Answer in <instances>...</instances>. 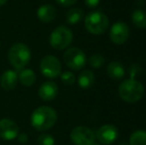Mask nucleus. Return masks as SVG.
Instances as JSON below:
<instances>
[{
    "label": "nucleus",
    "mask_w": 146,
    "mask_h": 145,
    "mask_svg": "<svg viewBox=\"0 0 146 145\" xmlns=\"http://www.w3.org/2000/svg\"><path fill=\"white\" fill-rule=\"evenodd\" d=\"M133 24L138 28H146V13L143 10L137 9L131 15Z\"/></svg>",
    "instance_id": "nucleus-19"
},
{
    "label": "nucleus",
    "mask_w": 146,
    "mask_h": 145,
    "mask_svg": "<svg viewBox=\"0 0 146 145\" xmlns=\"http://www.w3.org/2000/svg\"><path fill=\"white\" fill-rule=\"evenodd\" d=\"M73 33L68 27L59 26L55 28L50 36V44L56 50H64L73 42Z\"/></svg>",
    "instance_id": "nucleus-5"
},
{
    "label": "nucleus",
    "mask_w": 146,
    "mask_h": 145,
    "mask_svg": "<svg viewBox=\"0 0 146 145\" xmlns=\"http://www.w3.org/2000/svg\"><path fill=\"white\" fill-rule=\"evenodd\" d=\"M58 85L55 81H45L38 89V95L41 99L44 101H53L58 95Z\"/></svg>",
    "instance_id": "nucleus-12"
},
{
    "label": "nucleus",
    "mask_w": 146,
    "mask_h": 145,
    "mask_svg": "<svg viewBox=\"0 0 146 145\" xmlns=\"http://www.w3.org/2000/svg\"><path fill=\"white\" fill-rule=\"evenodd\" d=\"M18 81V73L13 70L5 71L1 75L0 85L1 87L5 91H11L16 87Z\"/></svg>",
    "instance_id": "nucleus-14"
},
{
    "label": "nucleus",
    "mask_w": 146,
    "mask_h": 145,
    "mask_svg": "<svg viewBox=\"0 0 146 145\" xmlns=\"http://www.w3.org/2000/svg\"><path fill=\"white\" fill-rule=\"evenodd\" d=\"M86 29L94 35L104 34L110 26V20L106 14L100 11H94L88 13L85 18Z\"/></svg>",
    "instance_id": "nucleus-4"
},
{
    "label": "nucleus",
    "mask_w": 146,
    "mask_h": 145,
    "mask_svg": "<svg viewBox=\"0 0 146 145\" xmlns=\"http://www.w3.org/2000/svg\"><path fill=\"white\" fill-rule=\"evenodd\" d=\"M84 13L80 8H72L67 12L66 21L70 25H76L83 19Z\"/></svg>",
    "instance_id": "nucleus-18"
},
{
    "label": "nucleus",
    "mask_w": 146,
    "mask_h": 145,
    "mask_svg": "<svg viewBox=\"0 0 146 145\" xmlns=\"http://www.w3.org/2000/svg\"><path fill=\"white\" fill-rule=\"evenodd\" d=\"M92 145H100V144H94H94H92Z\"/></svg>",
    "instance_id": "nucleus-30"
},
{
    "label": "nucleus",
    "mask_w": 146,
    "mask_h": 145,
    "mask_svg": "<svg viewBox=\"0 0 146 145\" xmlns=\"http://www.w3.org/2000/svg\"><path fill=\"white\" fill-rule=\"evenodd\" d=\"M7 1H8V0H0V6H1V5H4V4H5Z\"/></svg>",
    "instance_id": "nucleus-28"
},
{
    "label": "nucleus",
    "mask_w": 146,
    "mask_h": 145,
    "mask_svg": "<svg viewBox=\"0 0 146 145\" xmlns=\"http://www.w3.org/2000/svg\"><path fill=\"white\" fill-rule=\"evenodd\" d=\"M70 137L75 145H92L94 143L96 134L87 126H77L71 131Z\"/></svg>",
    "instance_id": "nucleus-8"
},
{
    "label": "nucleus",
    "mask_w": 146,
    "mask_h": 145,
    "mask_svg": "<svg viewBox=\"0 0 146 145\" xmlns=\"http://www.w3.org/2000/svg\"><path fill=\"white\" fill-rule=\"evenodd\" d=\"M18 79L25 87H31L36 81V75L30 69H22L18 73Z\"/></svg>",
    "instance_id": "nucleus-17"
},
{
    "label": "nucleus",
    "mask_w": 146,
    "mask_h": 145,
    "mask_svg": "<svg viewBox=\"0 0 146 145\" xmlns=\"http://www.w3.org/2000/svg\"><path fill=\"white\" fill-rule=\"evenodd\" d=\"M78 83H79L80 87L84 89L92 87L94 83V73L90 70L83 71L78 77Z\"/></svg>",
    "instance_id": "nucleus-16"
},
{
    "label": "nucleus",
    "mask_w": 146,
    "mask_h": 145,
    "mask_svg": "<svg viewBox=\"0 0 146 145\" xmlns=\"http://www.w3.org/2000/svg\"><path fill=\"white\" fill-rule=\"evenodd\" d=\"M118 136V130L112 124H104L100 126L96 133V138L104 145L113 143Z\"/></svg>",
    "instance_id": "nucleus-10"
},
{
    "label": "nucleus",
    "mask_w": 146,
    "mask_h": 145,
    "mask_svg": "<svg viewBox=\"0 0 146 145\" xmlns=\"http://www.w3.org/2000/svg\"><path fill=\"white\" fill-rule=\"evenodd\" d=\"M19 134V127L17 123L9 118L0 120V137L4 140H13Z\"/></svg>",
    "instance_id": "nucleus-11"
},
{
    "label": "nucleus",
    "mask_w": 146,
    "mask_h": 145,
    "mask_svg": "<svg viewBox=\"0 0 146 145\" xmlns=\"http://www.w3.org/2000/svg\"><path fill=\"white\" fill-rule=\"evenodd\" d=\"M106 73H108V77L112 79H121L124 77V68H123L122 64L118 61H112L108 64V68H106Z\"/></svg>",
    "instance_id": "nucleus-15"
},
{
    "label": "nucleus",
    "mask_w": 146,
    "mask_h": 145,
    "mask_svg": "<svg viewBox=\"0 0 146 145\" xmlns=\"http://www.w3.org/2000/svg\"><path fill=\"white\" fill-rule=\"evenodd\" d=\"M88 64H90L92 68L98 69V68H100V67L104 66V58L100 54H94L90 57V59H88Z\"/></svg>",
    "instance_id": "nucleus-21"
},
{
    "label": "nucleus",
    "mask_w": 146,
    "mask_h": 145,
    "mask_svg": "<svg viewBox=\"0 0 146 145\" xmlns=\"http://www.w3.org/2000/svg\"><path fill=\"white\" fill-rule=\"evenodd\" d=\"M38 145H55V139L51 134L43 133L38 137Z\"/></svg>",
    "instance_id": "nucleus-23"
},
{
    "label": "nucleus",
    "mask_w": 146,
    "mask_h": 145,
    "mask_svg": "<svg viewBox=\"0 0 146 145\" xmlns=\"http://www.w3.org/2000/svg\"><path fill=\"white\" fill-rule=\"evenodd\" d=\"M118 93L121 99L126 103H136L144 95V87L136 79H125L118 87Z\"/></svg>",
    "instance_id": "nucleus-2"
},
{
    "label": "nucleus",
    "mask_w": 146,
    "mask_h": 145,
    "mask_svg": "<svg viewBox=\"0 0 146 145\" xmlns=\"http://www.w3.org/2000/svg\"><path fill=\"white\" fill-rule=\"evenodd\" d=\"M86 3V5L88 6V8H94L98 5L100 0H84Z\"/></svg>",
    "instance_id": "nucleus-26"
},
{
    "label": "nucleus",
    "mask_w": 146,
    "mask_h": 145,
    "mask_svg": "<svg viewBox=\"0 0 146 145\" xmlns=\"http://www.w3.org/2000/svg\"><path fill=\"white\" fill-rule=\"evenodd\" d=\"M110 37L112 43L116 45H122L129 37V27L122 21H118L112 25L110 31Z\"/></svg>",
    "instance_id": "nucleus-9"
},
{
    "label": "nucleus",
    "mask_w": 146,
    "mask_h": 145,
    "mask_svg": "<svg viewBox=\"0 0 146 145\" xmlns=\"http://www.w3.org/2000/svg\"><path fill=\"white\" fill-rule=\"evenodd\" d=\"M31 59L30 49L22 43L12 45L8 52V60L15 70H22L28 65Z\"/></svg>",
    "instance_id": "nucleus-3"
},
{
    "label": "nucleus",
    "mask_w": 146,
    "mask_h": 145,
    "mask_svg": "<svg viewBox=\"0 0 146 145\" xmlns=\"http://www.w3.org/2000/svg\"><path fill=\"white\" fill-rule=\"evenodd\" d=\"M17 140L20 142V143H26V142L28 141V135L27 134H25V133H20V134H18V136H17Z\"/></svg>",
    "instance_id": "nucleus-27"
},
{
    "label": "nucleus",
    "mask_w": 146,
    "mask_h": 145,
    "mask_svg": "<svg viewBox=\"0 0 146 145\" xmlns=\"http://www.w3.org/2000/svg\"><path fill=\"white\" fill-rule=\"evenodd\" d=\"M40 70L48 79H55L62 73V65L58 58L52 55H47L41 60Z\"/></svg>",
    "instance_id": "nucleus-7"
},
{
    "label": "nucleus",
    "mask_w": 146,
    "mask_h": 145,
    "mask_svg": "<svg viewBox=\"0 0 146 145\" xmlns=\"http://www.w3.org/2000/svg\"><path fill=\"white\" fill-rule=\"evenodd\" d=\"M57 3L61 6H64V7H69V6H72L78 1V0H56Z\"/></svg>",
    "instance_id": "nucleus-25"
},
{
    "label": "nucleus",
    "mask_w": 146,
    "mask_h": 145,
    "mask_svg": "<svg viewBox=\"0 0 146 145\" xmlns=\"http://www.w3.org/2000/svg\"><path fill=\"white\" fill-rule=\"evenodd\" d=\"M57 120L58 114L56 110L47 105L38 107L31 114V124L39 131H45L52 128L56 124Z\"/></svg>",
    "instance_id": "nucleus-1"
},
{
    "label": "nucleus",
    "mask_w": 146,
    "mask_h": 145,
    "mask_svg": "<svg viewBox=\"0 0 146 145\" xmlns=\"http://www.w3.org/2000/svg\"><path fill=\"white\" fill-rule=\"evenodd\" d=\"M141 71H142V68H141L138 64H132L129 67V70H128V73H129L130 79H134L139 73H141Z\"/></svg>",
    "instance_id": "nucleus-24"
},
{
    "label": "nucleus",
    "mask_w": 146,
    "mask_h": 145,
    "mask_svg": "<svg viewBox=\"0 0 146 145\" xmlns=\"http://www.w3.org/2000/svg\"><path fill=\"white\" fill-rule=\"evenodd\" d=\"M57 9L51 4H44L37 10V17L43 23H50L56 18Z\"/></svg>",
    "instance_id": "nucleus-13"
},
{
    "label": "nucleus",
    "mask_w": 146,
    "mask_h": 145,
    "mask_svg": "<svg viewBox=\"0 0 146 145\" xmlns=\"http://www.w3.org/2000/svg\"><path fill=\"white\" fill-rule=\"evenodd\" d=\"M61 79L62 83H65L66 85H72L73 83H75L76 77L72 72L67 71V72H64L61 73Z\"/></svg>",
    "instance_id": "nucleus-22"
},
{
    "label": "nucleus",
    "mask_w": 146,
    "mask_h": 145,
    "mask_svg": "<svg viewBox=\"0 0 146 145\" xmlns=\"http://www.w3.org/2000/svg\"><path fill=\"white\" fill-rule=\"evenodd\" d=\"M120 145H127V144H126V143H125V142H124V143H123V142H122V143H121Z\"/></svg>",
    "instance_id": "nucleus-29"
},
{
    "label": "nucleus",
    "mask_w": 146,
    "mask_h": 145,
    "mask_svg": "<svg viewBox=\"0 0 146 145\" xmlns=\"http://www.w3.org/2000/svg\"><path fill=\"white\" fill-rule=\"evenodd\" d=\"M64 62L70 69L78 71L85 67L86 63H87V57H86L84 51H82L79 48L73 47V48L68 49L65 52Z\"/></svg>",
    "instance_id": "nucleus-6"
},
{
    "label": "nucleus",
    "mask_w": 146,
    "mask_h": 145,
    "mask_svg": "<svg viewBox=\"0 0 146 145\" xmlns=\"http://www.w3.org/2000/svg\"><path fill=\"white\" fill-rule=\"evenodd\" d=\"M129 145H146V131L136 130L130 135Z\"/></svg>",
    "instance_id": "nucleus-20"
}]
</instances>
